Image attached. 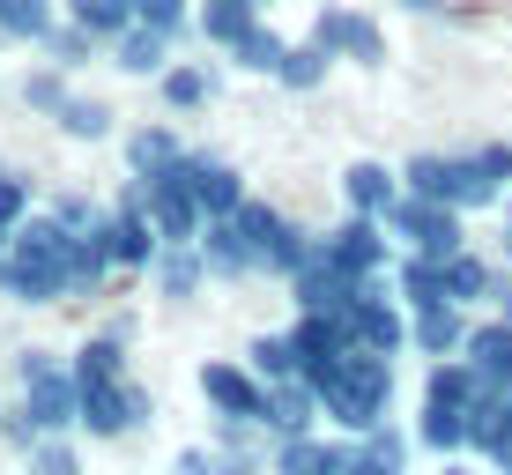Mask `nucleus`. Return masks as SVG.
<instances>
[{"instance_id": "4c0bfd02", "label": "nucleus", "mask_w": 512, "mask_h": 475, "mask_svg": "<svg viewBox=\"0 0 512 475\" xmlns=\"http://www.w3.org/2000/svg\"><path fill=\"white\" fill-rule=\"evenodd\" d=\"M30 475H82V446L75 438H38V446L23 453Z\"/></svg>"}, {"instance_id": "5701e85b", "label": "nucleus", "mask_w": 512, "mask_h": 475, "mask_svg": "<svg viewBox=\"0 0 512 475\" xmlns=\"http://www.w3.org/2000/svg\"><path fill=\"white\" fill-rule=\"evenodd\" d=\"M156 97H164V112H208V104H216V67L179 60L164 82H156Z\"/></svg>"}, {"instance_id": "393cba45", "label": "nucleus", "mask_w": 512, "mask_h": 475, "mask_svg": "<svg viewBox=\"0 0 512 475\" xmlns=\"http://www.w3.org/2000/svg\"><path fill=\"white\" fill-rule=\"evenodd\" d=\"M156 297H171V305H186L193 290L208 283V260H201V245H164V260H156Z\"/></svg>"}, {"instance_id": "e433bc0d", "label": "nucleus", "mask_w": 512, "mask_h": 475, "mask_svg": "<svg viewBox=\"0 0 512 475\" xmlns=\"http://www.w3.org/2000/svg\"><path fill=\"white\" fill-rule=\"evenodd\" d=\"M193 15H201V0H134V23L141 30H164V38H186Z\"/></svg>"}, {"instance_id": "20e7f679", "label": "nucleus", "mask_w": 512, "mask_h": 475, "mask_svg": "<svg viewBox=\"0 0 512 475\" xmlns=\"http://www.w3.org/2000/svg\"><path fill=\"white\" fill-rule=\"evenodd\" d=\"M483 372H475L468 357H446L431 364V379H423V409H416V446L438 453V461H461L468 453V431H475V409H483Z\"/></svg>"}, {"instance_id": "c9c22d12", "label": "nucleus", "mask_w": 512, "mask_h": 475, "mask_svg": "<svg viewBox=\"0 0 512 475\" xmlns=\"http://www.w3.org/2000/svg\"><path fill=\"white\" fill-rule=\"evenodd\" d=\"M97 52H112V45H104V38H90L82 23H60V30L45 38V60H52V67H67V75H75L82 60H97Z\"/></svg>"}, {"instance_id": "1a4fd4ad", "label": "nucleus", "mask_w": 512, "mask_h": 475, "mask_svg": "<svg viewBox=\"0 0 512 475\" xmlns=\"http://www.w3.org/2000/svg\"><path fill=\"white\" fill-rule=\"evenodd\" d=\"M201 401H208L216 424H260V409H268V379H260L245 357H208L201 364Z\"/></svg>"}, {"instance_id": "cd10ccee", "label": "nucleus", "mask_w": 512, "mask_h": 475, "mask_svg": "<svg viewBox=\"0 0 512 475\" xmlns=\"http://www.w3.org/2000/svg\"><path fill=\"white\" fill-rule=\"evenodd\" d=\"M67 23H82L104 45H119L134 30V0H67Z\"/></svg>"}, {"instance_id": "7c9ffc66", "label": "nucleus", "mask_w": 512, "mask_h": 475, "mask_svg": "<svg viewBox=\"0 0 512 475\" xmlns=\"http://www.w3.org/2000/svg\"><path fill=\"white\" fill-rule=\"evenodd\" d=\"M334 446H342V438H334ZM334 446H327L320 431H312V438H282V446H268V468L275 475H327Z\"/></svg>"}, {"instance_id": "2f4dec72", "label": "nucleus", "mask_w": 512, "mask_h": 475, "mask_svg": "<svg viewBox=\"0 0 512 475\" xmlns=\"http://www.w3.org/2000/svg\"><path fill=\"white\" fill-rule=\"evenodd\" d=\"M67 97H75V82H67V67H38V75H23V112H38V119H60L67 112Z\"/></svg>"}, {"instance_id": "f3484780", "label": "nucleus", "mask_w": 512, "mask_h": 475, "mask_svg": "<svg viewBox=\"0 0 512 475\" xmlns=\"http://www.w3.org/2000/svg\"><path fill=\"white\" fill-rule=\"evenodd\" d=\"M201 260H208L216 283H245V275H260V253H253V238H245L238 216H223V223H208V231H201Z\"/></svg>"}, {"instance_id": "72a5a7b5", "label": "nucleus", "mask_w": 512, "mask_h": 475, "mask_svg": "<svg viewBox=\"0 0 512 475\" xmlns=\"http://www.w3.org/2000/svg\"><path fill=\"white\" fill-rule=\"evenodd\" d=\"M282 60H290V38H282V30H268V23H260L253 38L231 52V67H245V75H268V82L282 75Z\"/></svg>"}, {"instance_id": "de8ad7c7", "label": "nucleus", "mask_w": 512, "mask_h": 475, "mask_svg": "<svg viewBox=\"0 0 512 475\" xmlns=\"http://www.w3.org/2000/svg\"><path fill=\"white\" fill-rule=\"evenodd\" d=\"M0 45H8V38H0Z\"/></svg>"}, {"instance_id": "c756f323", "label": "nucleus", "mask_w": 512, "mask_h": 475, "mask_svg": "<svg viewBox=\"0 0 512 475\" xmlns=\"http://www.w3.org/2000/svg\"><path fill=\"white\" fill-rule=\"evenodd\" d=\"M112 119H119V112H112L104 97H82V90H75V97H67V112L52 119V127H60L67 142H112Z\"/></svg>"}, {"instance_id": "c85d7f7f", "label": "nucleus", "mask_w": 512, "mask_h": 475, "mask_svg": "<svg viewBox=\"0 0 512 475\" xmlns=\"http://www.w3.org/2000/svg\"><path fill=\"white\" fill-rule=\"evenodd\" d=\"M179 156H186V142H179L171 127H134V134H127V171H134V179H149V171L179 164Z\"/></svg>"}, {"instance_id": "49530a36", "label": "nucleus", "mask_w": 512, "mask_h": 475, "mask_svg": "<svg viewBox=\"0 0 512 475\" xmlns=\"http://www.w3.org/2000/svg\"><path fill=\"white\" fill-rule=\"evenodd\" d=\"M0 171H8V164H0Z\"/></svg>"}, {"instance_id": "a878e982", "label": "nucleus", "mask_w": 512, "mask_h": 475, "mask_svg": "<svg viewBox=\"0 0 512 475\" xmlns=\"http://www.w3.org/2000/svg\"><path fill=\"white\" fill-rule=\"evenodd\" d=\"M446 290H453V305H490V297L505 290V275L468 245V253H453V260H446Z\"/></svg>"}, {"instance_id": "39448f33", "label": "nucleus", "mask_w": 512, "mask_h": 475, "mask_svg": "<svg viewBox=\"0 0 512 475\" xmlns=\"http://www.w3.org/2000/svg\"><path fill=\"white\" fill-rule=\"evenodd\" d=\"M238 223H245V238H253V253H260V275H275V283H297V275L312 268V253H320V238L305 231V223H290L275 201H245L238 208Z\"/></svg>"}, {"instance_id": "7ed1b4c3", "label": "nucleus", "mask_w": 512, "mask_h": 475, "mask_svg": "<svg viewBox=\"0 0 512 475\" xmlns=\"http://www.w3.org/2000/svg\"><path fill=\"white\" fill-rule=\"evenodd\" d=\"M312 394H320L327 424L342 438H364L386 424V401H394V357H372V349H349L327 372H312Z\"/></svg>"}, {"instance_id": "a19ab883", "label": "nucleus", "mask_w": 512, "mask_h": 475, "mask_svg": "<svg viewBox=\"0 0 512 475\" xmlns=\"http://www.w3.org/2000/svg\"><path fill=\"white\" fill-rule=\"evenodd\" d=\"M498 320H505V327H512V283H505V290H498Z\"/></svg>"}, {"instance_id": "a211bd4d", "label": "nucleus", "mask_w": 512, "mask_h": 475, "mask_svg": "<svg viewBox=\"0 0 512 475\" xmlns=\"http://www.w3.org/2000/svg\"><path fill=\"white\" fill-rule=\"evenodd\" d=\"M468 305H431V312H416V327H409V349L416 357H431V364H446V357H468Z\"/></svg>"}, {"instance_id": "412c9836", "label": "nucleus", "mask_w": 512, "mask_h": 475, "mask_svg": "<svg viewBox=\"0 0 512 475\" xmlns=\"http://www.w3.org/2000/svg\"><path fill=\"white\" fill-rule=\"evenodd\" d=\"M171 45H179V38H164V30H127V38H119L112 45V67H119V75H134V82H164L171 75V67H179V60H171Z\"/></svg>"}, {"instance_id": "f704fd0d", "label": "nucleus", "mask_w": 512, "mask_h": 475, "mask_svg": "<svg viewBox=\"0 0 512 475\" xmlns=\"http://www.w3.org/2000/svg\"><path fill=\"white\" fill-rule=\"evenodd\" d=\"M327 67H334V60H327V52L305 38V45H290V60H282V75H275V82H282L290 97H312V90L327 82Z\"/></svg>"}, {"instance_id": "b1692460", "label": "nucleus", "mask_w": 512, "mask_h": 475, "mask_svg": "<svg viewBox=\"0 0 512 475\" xmlns=\"http://www.w3.org/2000/svg\"><path fill=\"white\" fill-rule=\"evenodd\" d=\"M60 23H67V15L52 8V0H0V38H8V45H38L45 52V38Z\"/></svg>"}, {"instance_id": "bb28decb", "label": "nucleus", "mask_w": 512, "mask_h": 475, "mask_svg": "<svg viewBox=\"0 0 512 475\" xmlns=\"http://www.w3.org/2000/svg\"><path fill=\"white\" fill-rule=\"evenodd\" d=\"M245 364H253L268 386L305 379V357H297V334H290V327H282V334H253V342H245Z\"/></svg>"}, {"instance_id": "a18cd8bd", "label": "nucleus", "mask_w": 512, "mask_h": 475, "mask_svg": "<svg viewBox=\"0 0 512 475\" xmlns=\"http://www.w3.org/2000/svg\"><path fill=\"white\" fill-rule=\"evenodd\" d=\"M260 8H275V0H260Z\"/></svg>"}, {"instance_id": "9d476101", "label": "nucleus", "mask_w": 512, "mask_h": 475, "mask_svg": "<svg viewBox=\"0 0 512 475\" xmlns=\"http://www.w3.org/2000/svg\"><path fill=\"white\" fill-rule=\"evenodd\" d=\"M82 386V379H75ZM156 416V401H149V386H141L134 372L127 379H97V386H82V431L90 438H127L141 431Z\"/></svg>"}, {"instance_id": "9b49d317", "label": "nucleus", "mask_w": 512, "mask_h": 475, "mask_svg": "<svg viewBox=\"0 0 512 475\" xmlns=\"http://www.w3.org/2000/svg\"><path fill=\"white\" fill-rule=\"evenodd\" d=\"M104 238H112L119 275H156V260H164V231H156V216H149V201H141L134 179H127V193L112 201V223H104Z\"/></svg>"}, {"instance_id": "423d86ee", "label": "nucleus", "mask_w": 512, "mask_h": 475, "mask_svg": "<svg viewBox=\"0 0 512 475\" xmlns=\"http://www.w3.org/2000/svg\"><path fill=\"white\" fill-rule=\"evenodd\" d=\"M320 253H327L334 268L349 275V283H386V275L401 268L394 231H386L379 216H342L334 231H320Z\"/></svg>"}, {"instance_id": "6ab92c4d", "label": "nucleus", "mask_w": 512, "mask_h": 475, "mask_svg": "<svg viewBox=\"0 0 512 475\" xmlns=\"http://www.w3.org/2000/svg\"><path fill=\"white\" fill-rule=\"evenodd\" d=\"M253 30H260V0H201V15H193V38L208 52H238Z\"/></svg>"}, {"instance_id": "2eb2a0df", "label": "nucleus", "mask_w": 512, "mask_h": 475, "mask_svg": "<svg viewBox=\"0 0 512 475\" xmlns=\"http://www.w3.org/2000/svg\"><path fill=\"white\" fill-rule=\"evenodd\" d=\"M320 394H312V379H282L268 386V409H260V431H268V446H282V438H312L320 431Z\"/></svg>"}, {"instance_id": "79ce46f5", "label": "nucleus", "mask_w": 512, "mask_h": 475, "mask_svg": "<svg viewBox=\"0 0 512 475\" xmlns=\"http://www.w3.org/2000/svg\"><path fill=\"white\" fill-rule=\"evenodd\" d=\"M505 231H512V201H505Z\"/></svg>"}, {"instance_id": "ddd939ff", "label": "nucleus", "mask_w": 512, "mask_h": 475, "mask_svg": "<svg viewBox=\"0 0 512 475\" xmlns=\"http://www.w3.org/2000/svg\"><path fill=\"white\" fill-rule=\"evenodd\" d=\"M409 179H401V164H379V156H357V164L342 171V216H394Z\"/></svg>"}, {"instance_id": "473e14b6", "label": "nucleus", "mask_w": 512, "mask_h": 475, "mask_svg": "<svg viewBox=\"0 0 512 475\" xmlns=\"http://www.w3.org/2000/svg\"><path fill=\"white\" fill-rule=\"evenodd\" d=\"M30 216H38V193H30V179L8 164V171H0V253H8V238L23 231Z\"/></svg>"}, {"instance_id": "0eeeda50", "label": "nucleus", "mask_w": 512, "mask_h": 475, "mask_svg": "<svg viewBox=\"0 0 512 475\" xmlns=\"http://www.w3.org/2000/svg\"><path fill=\"white\" fill-rule=\"evenodd\" d=\"M386 231H394L401 253H431V260L468 253V216L446 208V201H423V193H401V208L386 216Z\"/></svg>"}, {"instance_id": "6e6552de", "label": "nucleus", "mask_w": 512, "mask_h": 475, "mask_svg": "<svg viewBox=\"0 0 512 475\" xmlns=\"http://www.w3.org/2000/svg\"><path fill=\"white\" fill-rule=\"evenodd\" d=\"M409 327H416V312L401 305L394 275H386V283H364L357 305H349V342L372 349V357H401V349H409Z\"/></svg>"}, {"instance_id": "4468645a", "label": "nucleus", "mask_w": 512, "mask_h": 475, "mask_svg": "<svg viewBox=\"0 0 512 475\" xmlns=\"http://www.w3.org/2000/svg\"><path fill=\"white\" fill-rule=\"evenodd\" d=\"M186 179H193V201H201V216H208V223L238 216V208L253 201V186H245V171L231 164V156H208V149H193V156H186Z\"/></svg>"}, {"instance_id": "c03bdc74", "label": "nucleus", "mask_w": 512, "mask_h": 475, "mask_svg": "<svg viewBox=\"0 0 512 475\" xmlns=\"http://www.w3.org/2000/svg\"><path fill=\"white\" fill-rule=\"evenodd\" d=\"M0 424H8V409H0Z\"/></svg>"}, {"instance_id": "37998d69", "label": "nucleus", "mask_w": 512, "mask_h": 475, "mask_svg": "<svg viewBox=\"0 0 512 475\" xmlns=\"http://www.w3.org/2000/svg\"><path fill=\"white\" fill-rule=\"evenodd\" d=\"M505 260H512V231H505Z\"/></svg>"}, {"instance_id": "f257e3e1", "label": "nucleus", "mask_w": 512, "mask_h": 475, "mask_svg": "<svg viewBox=\"0 0 512 475\" xmlns=\"http://www.w3.org/2000/svg\"><path fill=\"white\" fill-rule=\"evenodd\" d=\"M409 193L423 201H446L475 216V208H505L512 201V142H468V149H416L401 164Z\"/></svg>"}, {"instance_id": "58836bf2", "label": "nucleus", "mask_w": 512, "mask_h": 475, "mask_svg": "<svg viewBox=\"0 0 512 475\" xmlns=\"http://www.w3.org/2000/svg\"><path fill=\"white\" fill-rule=\"evenodd\" d=\"M171 475H223V453L216 446H186L179 461H171Z\"/></svg>"}, {"instance_id": "f03ea898", "label": "nucleus", "mask_w": 512, "mask_h": 475, "mask_svg": "<svg viewBox=\"0 0 512 475\" xmlns=\"http://www.w3.org/2000/svg\"><path fill=\"white\" fill-rule=\"evenodd\" d=\"M0 297L8 305H60V297H75V231L52 208H38L8 238V253H0Z\"/></svg>"}, {"instance_id": "4be33fe9", "label": "nucleus", "mask_w": 512, "mask_h": 475, "mask_svg": "<svg viewBox=\"0 0 512 475\" xmlns=\"http://www.w3.org/2000/svg\"><path fill=\"white\" fill-rule=\"evenodd\" d=\"M409 453H416V431L379 424L357 438V475H409Z\"/></svg>"}, {"instance_id": "dca6fc26", "label": "nucleus", "mask_w": 512, "mask_h": 475, "mask_svg": "<svg viewBox=\"0 0 512 475\" xmlns=\"http://www.w3.org/2000/svg\"><path fill=\"white\" fill-rule=\"evenodd\" d=\"M468 453H475V461H490L498 475H512V386H483V409H475Z\"/></svg>"}, {"instance_id": "f8f14e48", "label": "nucleus", "mask_w": 512, "mask_h": 475, "mask_svg": "<svg viewBox=\"0 0 512 475\" xmlns=\"http://www.w3.org/2000/svg\"><path fill=\"white\" fill-rule=\"evenodd\" d=\"M312 45L327 60H349V67H386V30L364 8H320L312 15Z\"/></svg>"}, {"instance_id": "aec40b11", "label": "nucleus", "mask_w": 512, "mask_h": 475, "mask_svg": "<svg viewBox=\"0 0 512 475\" xmlns=\"http://www.w3.org/2000/svg\"><path fill=\"white\" fill-rule=\"evenodd\" d=\"M357 290H364V283H349L327 253H312V268L290 283V305H297V312H349V305H357Z\"/></svg>"}, {"instance_id": "ea45409f", "label": "nucleus", "mask_w": 512, "mask_h": 475, "mask_svg": "<svg viewBox=\"0 0 512 475\" xmlns=\"http://www.w3.org/2000/svg\"><path fill=\"white\" fill-rule=\"evenodd\" d=\"M394 8H409V15H438L446 0H394Z\"/></svg>"}]
</instances>
